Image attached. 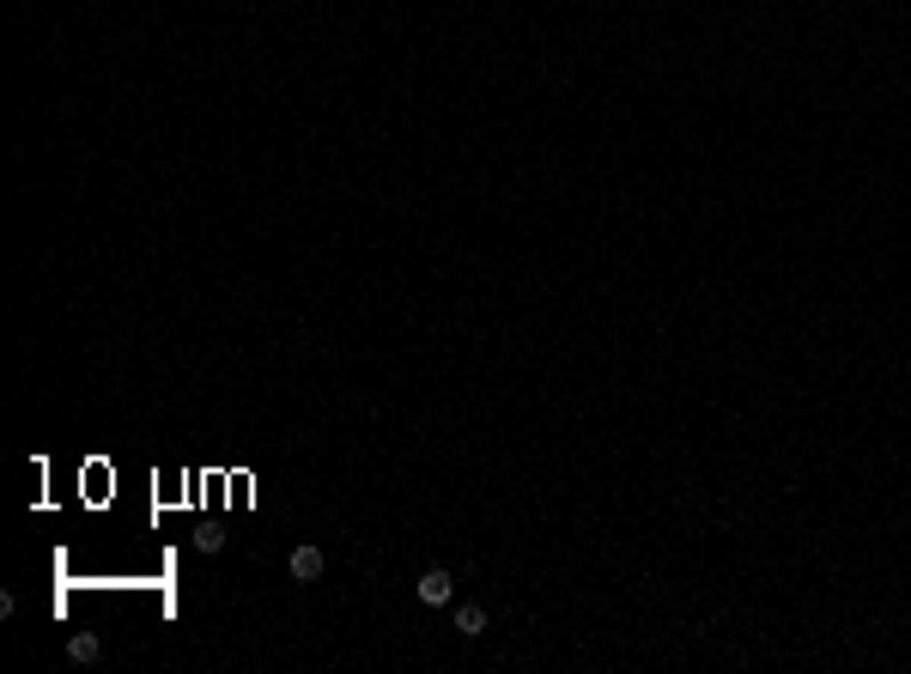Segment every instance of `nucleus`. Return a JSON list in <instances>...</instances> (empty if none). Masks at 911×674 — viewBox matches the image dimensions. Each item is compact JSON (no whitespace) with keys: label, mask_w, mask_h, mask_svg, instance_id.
Here are the masks:
<instances>
[{"label":"nucleus","mask_w":911,"mask_h":674,"mask_svg":"<svg viewBox=\"0 0 911 674\" xmlns=\"http://www.w3.org/2000/svg\"><path fill=\"white\" fill-rule=\"evenodd\" d=\"M322 572H329V553H322V547H298V553H292V577H298V583H316Z\"/></svg>","instance_id":"2"},{"label":"nucleus","mask_w":911,"mask_h":674,"mask_svg":"<svg viewBox=\"0 0 911 674\" xmlns=\"http://www.w3.org/2000/svg\"><path fill=\"white\" fill-rule=\"evenodd\" d=\"M450 596H456V577L443 572V565H432V572L419 577V602H426V607H443Z\"/></svg>","instance_id":"1"},{"label":"nucleus","mask_w":911,"mask_h":674,"mask_svg":"<svg viewBox=\"0 0 911 674\" xmlns=\"http://www.w3.org/2000/svg\"><path fill=\"white\" fill-rule=\"evenodd\" d=\"M456 632H462V638H480V632H486V613H480V607H456Z\"/></svg>","instance_id":"3"},{"label":"nucleus","mask_w":911,"mask_h":674,"mask_svg":"<svg viewBox=\"0 0 911 674\" xmlns=\"http://www.w3.org/2000/svg\"><path fill=\"white\" fill-rule=\"evenodd\" d=\"M68 656H73V662H98V638H92V632H73Z\"/></svg>","instance_id":"4"}]
</instances>
